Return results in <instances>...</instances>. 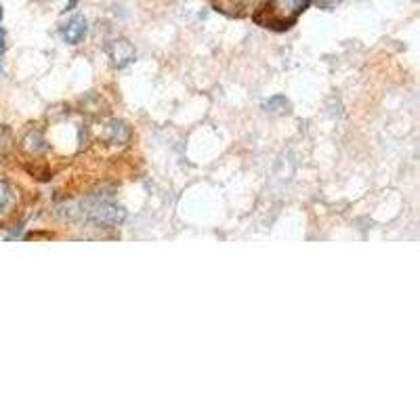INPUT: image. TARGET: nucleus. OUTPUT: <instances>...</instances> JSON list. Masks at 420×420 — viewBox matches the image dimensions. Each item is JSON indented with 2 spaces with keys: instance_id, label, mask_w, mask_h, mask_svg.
Listing matches in <instances>:
<instances>
[{
  "instance_id": "f257e3e1",
  "label": "nucleus",
  "mask_w": 420,
  "mask_h": 420,
  "mask_svg": "<svg viewBox=\"0 0 420 420\" xmlns=\"http://www.w3.org/2000/svg\"><path fill=\"white\" fill-rule=\"evenodd\" d=\"M307 4L309 0H269L267 9L257 17V21L265 28H288L305 11Z\"/></svg>"
},
{
  "instance_id": "f03ea898",
  "label": "nucleus",
  "mask_w": 420,
  "mask_h": 420,
  "mask_svg": "<svg viewBox=\"0 0 420 420\" xmlns=\"http://www.w3.org/2000/svg\"><path fill=\"white\" fill-rule=\"evenodd\" d=\"M108 55H110L114 68H124L135 59V48L128 40L118 39L112 40V44L108 46Z\"/></svg>"
},
{
  "instance_id": "7ed1b4c3",
  "label": "nucleus",
  "mask_w": 420,
  "mask_h": 420,
  "mask_svg": "<svg viewBox=\"0 0 420 420\" xmlns=\"http://www.w3.org/2000/svg\"><path fill=\"white\" fill-rule=\"evenodd\" d=\"M86 19L84 17H74V19H70L63 28H61V39L66 40L68 44H78V42H82V39L86 36Z\"/></svg>"
},
{
  "instance_id": "20e7f679",
  "label": "nucleus",
  "mask_w": 420,
  "mask_h": 420,
  "mask_svg": "<svg viewBox=\"0 0 420 420\" xmlns=\"http://www.w3.org/2000/svg\"><path fill=\"white\" fill-rule=\"evenodd\" d=\"M9 206H11V188L4 181H0V217L9 210Z\"/></svg>"
},
{
  "instance_id": "39448f33",
  "label": "nucleus",
  "mask_w": 420,
  "mask_h": 420,
  "mask_svg": "<svg viewBox=\"0 0 420 420\" xmlns=\"http://www.w3.org/2000/svg\"><path fill=\"white\" fill-rule=\"evenodd\" d=\"M339 2H341V0H315V4H317L319 9H326V11L334 9V6H337Z\"/></svg>"
},
{
  "instance_id": "423d86ee",
  "label": "nucleus",
  "mask_w": 420,
  "mask_h": 420,
  "mask_svg": "<svg viewBox=\"0 0 420 420\" xmlns=\"http://www.w3.org/2000/svg\"><path fill=\"white\" fill-rule=\"evenodd\" d=\"M0 17H2V11H0ZM4 46V30L0 28V48Z\"/></svg>"
},
{
  "instance_id": "0eeeda50",
  "label": "nucleus",
  "mask_w": 420,
  "mask_h": 420,
  "mask_svg": "<svg viewBox=\"0 0 420 420\" xmlns=\"http://www.w3.org/2000/svg\"><path fill=\"white\" fill-rule=\"evenodd\" d=\"M76 2H78V0H68V4H66V11H70V9H72V6H74Z\"/></svg>"
}]
</instances>
